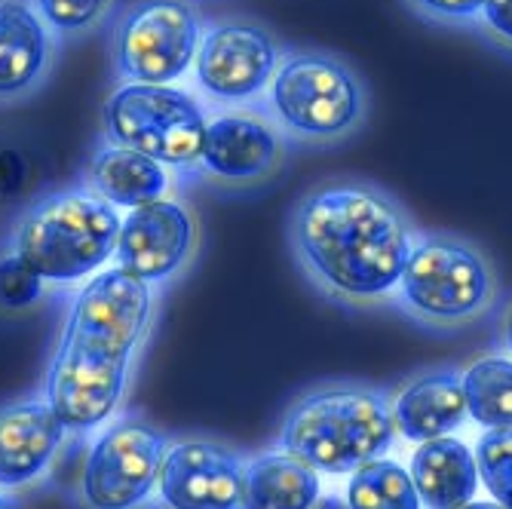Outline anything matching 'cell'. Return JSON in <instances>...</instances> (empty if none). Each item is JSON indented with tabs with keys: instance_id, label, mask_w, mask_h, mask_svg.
Masks as SVG:
<instances>
[{
	"instance_id": "obj_1",
	"label": "cell",
	"mask_w": 512,
	"mask_h": 509,
	"mask_svg": "<svg viewBox=\"0 0 512 509\" xmlns=\"http://www.w3.org/2000/svg\"><path fill=\"white\" fill-rule=\"evenodd\" d=\"M148 316V283L120 267L99 273L77 295L46 381V399L65 427H96L117 408L129 356L148 329Z\"/></svg>"
},
{
	"instance_id": "obj_2",
	"label": "cell",
	"mask_w": 512,
	"mask_h": 509,
	"mask_svg": "<svg viewBox=\"0 0 512 509\" xmlns=\"http://www.w3.org/2000/svg\"><path fill=\"white\" fill-rule=\"evenodd\" d=\"M292 234L301 261L325 286L350 298L390 292L411 255V234L399 209L378 191L356 184L307 194Z\"/></svg>"
},
{
	"instance_id": "obj_3",
	"label": "cell",
	"mask_w": 512,
	"mask_h": 509,
	"mask_svg": "<svg viewBox=\"0 0 512 509\" xmlns=\"http://www.w3.org/2000/svg\"><path fill=\"white\" fill-rule=\"evenodd\" d=\"M387 402L365 390L307 396L283 427V448L319 473H350L378 460L393 442Z\"/></svg>"
},
{
	"instance_id": "obj_4",
	"label": "cell",
	"mask_w": 512,
	"mask_h": 509,
	"mask_svg": "<svg viewBox=\"0 0 512 509\" xmlns=\"http://www.w3.org/2000/svg\"><path fill=\"white\" fill-rule=\"evenodd\" d=\"M120 215L99 194H53L28 209L16 255L50 283H71L102 267L120 240Z\"/></svg>"
},
{
	"instance_id": "obj_5",
	"label": "cell",
	"mask_w": 512,
	"mask_h": 509,
	"mask_svg": "<svg viewBox=\"0 0 512 509\" xmlns=\"http://www.w3.org/2000/svg\"><path fill=\"white\" fill-rule=\"evenodd\" d=\"M270 105L286 129L313 142L353 132L368 111L365 86L335 56L292 53L270 80Z\"/></svg>"
},
{
	"instance_id": "obj_6",
	"label": "cell",
	"mask_w": 512,
	"mask_h": 509,
	"mask_svg": "<svg viewBox=\"0 0 512 509\" xmlns=\"http://www.w3.org/2000/svg\"><path fill=\"white\" fill-rule=\"evenodd\" d=\"M206 126L200 105L169 83L120 86L105 105L111 142L142 151L163 166L200 163Z\"/></svg>"
},
{
	"instance_id": "obj_7",
	"label": "cell",
	"mask_w": 512,
	"mask_h": 509,
	"mask_svg": "<svg viewBox=\"0 0 512 509\" xmlns=\"http://www.w3.org/2000/svg\"><path fill=\"white\" fill-rule=\"evenodd\" d=\"M200 22L184 0H145L117 31V65L135 83H172L200 53Z\"/></svg>"
},
{
	"instance_id": "obj_8",
	"label": "cell",
	"mask_w": 512,
	"mask_h": 509,
	"mask_svg": "<svg viewBox=\"0 0 512 509\" xmlns=\"http://www.w3.org/2000/svg\"><path fill=\"white\" fill-rule=\"evenodd\" d=\"M399 283L408 304L433 319L473 316L491 298V276L482 258L451 240L414 246Z\"/></svg>"
},
{
	"instance_id": "obj_9",
	"label": "cell",
	"mask_w": 512,
	"mask_h": 509,
	"mask_svg": "<svg viewBox=\"0 0 512 509\" xmlns=\"http://www.w3.org/2000/svg\"><path fill=\"white\" fill-rule=\"evenodd\" d=\"M166 460V439L145 424H120L92 448L83 494L92 509H132L142 503Z\"/></svg>"
},
{
	"instance_id": "obj_10",
	"label": "cell",
	"mask_w": 512,
	"mask_h": 509,
	"mask_svg": "<svg viewBox=\"0 0 512 509\" xmlns=\"http://www.w3.org/2000/svg\"><path fill=\"white\" fill-rule=\"evenodd\" d=\"M279 68L273 37L252 22H224L206 31L197 53V80L224 102L261 92Z\"/></svg>"
},
{
	"instance_id": "obj_11",
	"label": "cell",
	"mask_w": 512,
	"mask_h": 509,
	"mask_svg": "<svg viewBox=\"0 0 512 509\" xmlns=\"http://www.w3.org/2000/svg\"><path fill=\"white\" fill-rule=\"evenodd\" d=\"M194 243L191 215L172 200H154L135 206L123 224L117 240V267L132 273L135 280H166L181 267Z\"/></svg>"
},
{
	"instance_id": "obj_12",
	"label": "cell",
	"mask_w": 512,
	"mask_h": 509,
	"mask_svg": "<svg viewBox=\"0 0 512 509\" xmlns=\"http://www.w3.org/2000/svg\"><path fill=\"white\" fill-rule=\"evenodd\" d=\"M160 491L169 509H237L243 500V467L212 442H184L166 451Z\"/></svg>"
},
{
	"instance_id": "obj_13",
	"label": "cell",
	"mask_w": 512,
	"mask_h": 509,
	"mask_svg": "<svg viewBox=\"0 0 512 509\" xmlns=\"http://www.w3.org/2000/svg\"><path fill=\"white\" fill-rule=\"evenodd\" d=\"M65 430L50 402H25L0 411V485L16 488L40 476Z\"/></svg>"
},
{
	"instance_id": "obj_14",
	"label": "cell",
	"mask_w": 512,
	"mask_h": 509,
	"mask_svg": "<svg viewBox=\"0 0 512 509\" xmlns=\"http://www.w3.org/2000/svg\"><path fill=\"white\" fill-rule=\"evenodd\" d=\"M200 163L227 181H255L276 169L279 138L261 117L224 114L206 126Z\"/></svg>"
},
{
	"instance_id": "obj_15",
	"label": "cell",
	"mask_w": 512,
	"mask_h": 509,
	"mask_svg": "<svg viewBox=\"0 0 512 509\" xmlns=\"http://www.w3.org/2000/svg\"><path fill=\"white\" fill-rule=\"evenodd\" d=\"M411 479L417 497L430 509H460L476 494L479 464L460 439L439 436L414 451Z\"/></svg>"
},
{
	"instance_id": "obj_16",
	"label": "cell",
	"mask_w": 512,
	"mask_h": 509,
	"mask_svg": "<svg viewBox=\"0 0 512 509\" xmlns=\"http://www.w3.org/2000/svg\"><path fill=\"white\" fill-rule=\"evenodd\" d=\"M467 414L463 384L454 375H430L399 396L393 424L411 442H430L451 433Z\"/></svg>"
},
{
	"instance_id": "obj_17",
	"label": "cell",
	"mask_w": 512,
	"mask_h": 509,
	"mask_svg": "<svg viewBox=\"0 0 512 509\" xmlns=\"http://www.w3.org/2000/svg\"><path fill=\"white\" fill-rule=\"evenodd\" d=\"M316 500V470L292 454H267L243 470V509H310Z\"/></svg>"
},
{
	"instance_id": "obj_18",
	"label": "cell",
	"mask_w": 512,
	"mask_h": 509,
	"mask_svg": "<svg viewBox=\"0 0 512 509\" xmlns=\"http://www.w3.org/2000/svg\"><path fill=\"white\" fill-rule=\"evenodd\" d=\"M89 181L102 200L111 206H145L160 200L166 191V169L154 157L123 145L105 148L89 169Z\"/></svg>"
},
{
	"instance_id": "obj_19",
	"label": "cell",
	"mask_w": 512,
	"mask_h": 509,
	"mask_svg": "<svg viewBox=\"0 0 512 509\" xmlns=\"http://www.w3.org/2000/svg\"><path fill=\"white\" fill-rule=\"evenodd\" d=\"M50 56L43 22L22 4H0V96L28 89Z\"/></svg>"
},
{
	"instance_id": "obj_20",
	"label": "cell",
	"mask_w": 512,
	"mask_h": 509,
	"mask_svg": "<svg viewBox=\"0 0 512 509\" xmlns=\"http://www.w3.org/2000/svg\"><path fill=\"white\" fill-rule=\"evenodd\" d=\"M463 396L467 411L491 430L512 427V362L509 359H479L463 375Z\"/></svg>"
},
{
	"instance_id": "obj_21",
	"label": "cell",
	"mask_w": 512,
	"mask_h": 509,
	"mask_svg": "<svg viewBox=\"0 0 512 509\" xmlns=\"http://www.w3.org/2000/svg\"><path fill=\"white\" fill-rule=\"evenodd\" d=\"M350 509H421L411 473L393 460H371L359 467L347 488Z\"/></svg>"
},
{
	"instance_id": "obj_22",
	"label": "cell",
	"mask_w": 512,
	"mask_h": 509,
	"mask_svg": "<svg viewBox=\"0 0 512 509\" xmlns=\"http://www.w3.org/2000/svg\"><path fill=\"white\" fill-rule=\"evenodd\" d=\"M476 464L485 488L491 497L512 509V427L509 430H491L479 439L476 448Z\"/></svg>"
},
{
	"instance_id": "obj_23",
	"label": "cell",
	"mask_w": 512,
	"mask_h": 509,
	"mask_svg": "<svg viewBox=\"0 0 512 509\" xmlns=\"http://www.w3.org/2000/svg\"><path fill=\"white\" fill-rule=\"evenodd\" d=\"M43 292V280L22 261V255L0 258V307L22 310L31 307Z\"/></svg>"
},
{
	"instance_id": "obj_24",
	"label": "cell",
	"mask_w": 512,
	"mask_h": 509,
	"mask_svg": "<svg viewBox=\"0 0 512 509\" xmlns=\"http://www.w3.org/2000/svg\"><path fill=\"white\" fill-rule=\"evenodd\" d=\"M105 4L108 0H37L43 19L59 31H80L92 25L102 16Z\"/></svg>"
},
{
	"instance_id": "obj_25",
	"label": "cell",
	"mask_w": 512,
	"mask_h": 509,
	"mask_svg": "<svg viewBox=\"0 0 512 509\" xmlns=\"http://www.w3.org/2000/svg\"><path fill=\"white\" fill-rule=\"evenodd\" d=\"M405 4L436 22H467L482 13L485 0H405Z\"/></svg>"
},
{
	"instance_id": "obj_26",
	"label": "cell",
	"mask_w": 512,
	"mask_h": 509,
	"mask_svg": "<svg viewBox=\"0 0 512 509\" xmlns=\"http://www.w3.org/2000/svg\"><path fill=\"white\" fill-rule=\"evenodd\" d=\"M479 16H482L488 34L500 46L512 50V0H485V7H482Z\"/></svg>"
},
{
	"instance_id": "obj_27",
	"label": "cell",
	"mask_w": 512,
	"mask_h": 509,
	"mask_svg": "<svg viewBox=\"0 0 512 509\" xmlns=\"http://www.w3.org/2000/svg\"><path fill=\"white\" fill-rule=\"evenodd\" d=\"M25 175H28L25 160L16 151L0 148V197L19 194L22 184H25Z\"/></svg>"
},
{
	"instance_id": "obj_28",
	"label": "cell",
	"mask_w": 512,
	"mask_h": 509,
	"mask_svg": "<svg viewBox=\"0 0 512 509\" xmlns=\"http://www.w3.org/2000/svg\"><path fill=\"white\" fill-rule=\"evenodd\" d=\"M310 509H350V503H344L341 497H319Z\"/></svg>"
},
{
	"instance_id": "obj_29",
	"label": "cell",
	"mask_w": 512,
	"mask_h": 509,
	"mask_svg": "<svg viewBox=\"0 0 512 509\" xmlns=\"http://www.w3.org/2000/svg\"><path fill=\"white\" fill-rule=\"evenodd\" d=\"M460 509H503L500 503H467V506H460Z\"/></svg>"
},
{
	"instance_id": "obj_30",
	"label": "cell",
	"mask_w": 512,
	"mask_h": 509,
	"mask_svg": "<svg viewBox=\"0 0 512 509\" xmlns=\"http://www.w3.org/2000/svg\"><path fill=\"white\" fill-rule=\"evenodd\" d=\"M506 341H509V347H512V310H509V316H506Z\"/></svg>"
},
{
	"instance_id": "obj_31",
	"label": "cell",
	"mask_w": 512,
	"mask_h": 509,
	"mask_svg": "<svg viewBox=\"0 0 512 509\" xmlns=\"http://www.w3.org/2000/svg\"><path fill=\"white\" fill-rule=\"evenodd\" d=\"M0 509H10V506H7V500H4V497H0Z\"/></svg>"
}]
</instances>
